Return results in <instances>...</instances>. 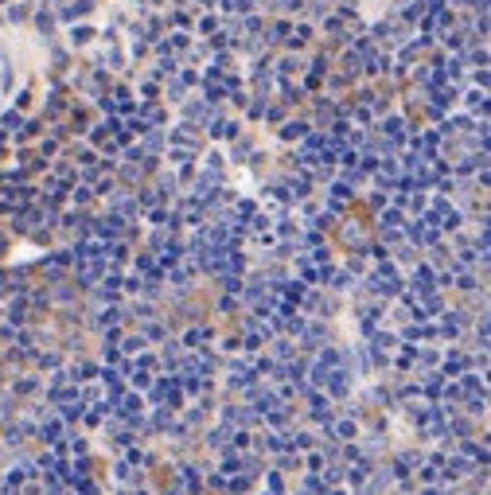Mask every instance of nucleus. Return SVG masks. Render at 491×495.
<instances>
[{
	"mask_svg": "<svg viewBox=\"0 0 491 495\" xmlns=\"http://www.w3.org/2000/svg\"><path fill=\"white\" fill-rule=\"evenodd\" d=\"M20 78H24V63H20V55H16V43H12L8 32H0V113L8 109V101H12L16 86H20Z\"/></svg>",
	"mask_w": 491,
	"mask_h": 495,
	"instance_id": "nucleus-1",
	"label": "nucleus"
}]
</instances>
